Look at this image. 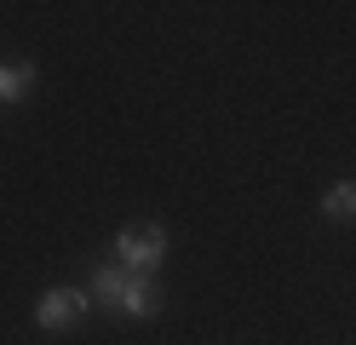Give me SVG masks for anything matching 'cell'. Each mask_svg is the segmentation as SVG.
<instances>
[{
    "mask_svg": "<svg viewBox=\"0 0 356 345\" xmlns=\"http://www.w3.org/2000/svg\"><path fill=\"white\" fill-rule=\"evenodd\" d=\"M155 311H161V282H155V276H127V293H121V316L144 322V316H155Z\"/></svg>",
    "mask_w": 356,
    "mask_h": 345,
    "instance_id": "3",
    "label": "cell"
},
{
    "mask_svg": "<svg viewBox=\"0 0 356 345\" xmlns=\"http://www.w3.org/2000/svg\"><path fill=\"white\" fill-rule=\"evenodd\" d=\"M167 259V230L161 224H121L115 230V265L127 276H155Z\"/></svg>",
    "mask_w": 356,
    "mask_h": 345,
    "instance_id": "1",
    "label": "cell"
},
{
    "mask_svg": "<svg viewBox=\"0 0 356 345\" xmlns=\"http://www.w3.org/2000/svg\"><path fill=\"white\" fill-rule=\"evenodd\" d=\"M86 311H92V293L86 288H47L35 299V328L40 334H63V328H75Z\"/></svg>",
    "mask_w": 356,
    "mask_h": 345,
    "instance_id": "2",
    "label": "cell"
},
{
    "mask_svg": "<svg viewBox=\"0 0 356 345\" xmlns=\"http://www.w3.org/2000/svg\"><path fill=\"white\" fill-rule=\"evenodd\" d=\"M86 293H92V305H109V311H121V293H127V270H121V265H98L92 276H86Z\"/></svg>",
    "mask_w": 356,
    "mask_h": 345,
    "instance_id": "4",
    "label": "cell"
},
{
    "mask_svg": "<svg viewBox=\"0 0 356 345\" xmlns=\"http://www.w3.org/2000/svg\"><path fill=\"white\" fill-rule=\"evenodd\" d=\"M35 86V63H0V104H17Z\"/></svg>",
    "mask_w": 356,
    "mask_h": 345,
    "instance_id": "6",
    "label": "cell"
},
{
    "mask_svg": "<svg viewBox=\"0 0 356 345\" xmlns=\"http://www.w3.org/2000/svg\"><path fill=\"white\" fill-rule=\"evenodd\" d=\"M322 213H327V219H356V178H333V184H327Z\"/></svg>",
    "mask_w": 356,
    "mask_h": 345,
    "instance_id": "5",
    "label": "cell"
}]
</instances>
